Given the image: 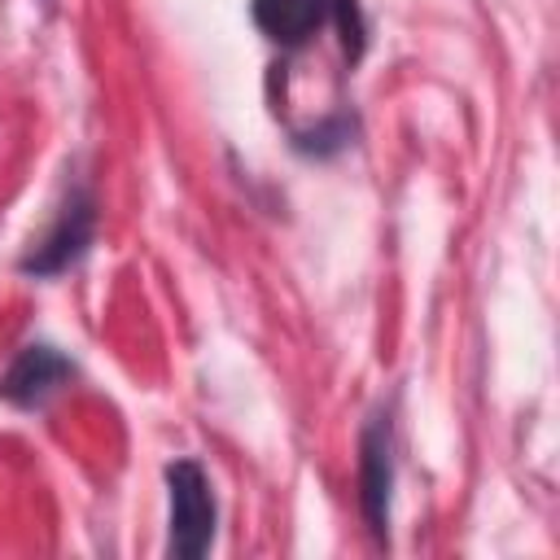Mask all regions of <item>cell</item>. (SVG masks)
I'll return each instance as SVG.
<instances>
[{
	"mask_svg": "<svg viewBox=\"0 0 560 560\" xmlns=\"http://www.w3.org/2000/svg\"><path fill=\"white\" fill-rule=\"evenodd\" d=\"M332 0H254V22L276 44H302L319 31Z\"/></svg>",
	"mask_w": 560,
	"mask_h": 560,
	"instance_id": "cell-2",
	"label": "cell"
},
{
	"mask_svg": "<svg viewBox=\"0 0 560 560\" xmlns=\"http://www.w3.org/2000/svg\"><path fill=\"white\" fill-rule=\"evenodd\" d=\"M83 241H88V210H66L61 232H57L48 245H39V254H35L26 267H31V271H52V267L70 262V258L83 249Z\"/></svg>",
	"mask_w": 560,
	"mask_h": 560,
	"instance_id": "cell-4",
	"label": "cell"
},
{
	"mask_svg": "<svg viewBox=\"0 0 560 560\" xmlns=\"http://www.w3.org/2000/svg\"><path fill=\"white\" fill-rule=\"evenodd\" d=\"M61 376H66V363H61L48 346H31V350L13 363V372L4 376L0 389H4L9 398H18V402H35V398H44Z\"/></svg>",
	"mask_w": 560,
	"mask_h": 560,
	"instance_id": "cell-3",
	"label": "cell"
},
{
	"mask_svg": "<svg viewBox=\"0 0 560 560\" xmlns=\"http://www.w3.org/2000/svg\"><path fill=\"white\" fill-rule=\"evenodd\" d=\"M166 486H171V551L192 560L210 547V534H214V499H210L206 472L179 459L171 464Z\"/></svg>",
	"mask_w": 560,
	"mask_h": 560,
	"instance_id": "cell-1",
	"label": "cell"
}]
</instances>
